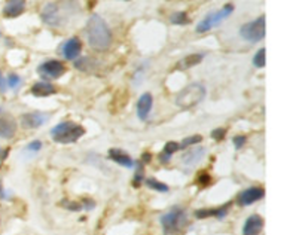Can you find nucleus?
Listing matches in <instances>:
<instances>
[{
	"instance_id": "obj_16",
	"label": "nucleus",
	"mask_w": 305,
	"mask_h": 235,
	"mask_svg": "<svg viewBox=\"0 0 305 235\" xmlns=\"http://www.w3.org/2000/svg\"><path fill=\"white\" fill-rule=\"evenodd\" d=\"M230 202L225 204V206H220L218 208H202V210H196L195 212V218L198 219H207V218H218V219H222L226 216L228 210H230Z\"/></svg>"
},
{
	"instance_id": "obj_12",
	"label": "nucleus",
	"mask_w": 305,
	"mask_h": 235,
	"mask_svg": "<svg viewBox=\"0 0 305 235\" xmlns=\"http://www.w3.org/2000/svg\"><path fill=\"white\" fill-rule=\"evenodd\" d=\"M152 104H154V97L150 92H144L140 96L138 102H137V116L142 120H146L150 110H152Z\"/></svg>"
},
{
	"instance_id": "obj_29",
	"label": "nucleus",
	"mask_w": 305,
	"mask_h": 235,
	"mask_svg": "<svg viewBox=\"0 0 305 235\" xmlns=\"http://www.w3.org/2000/svg\"><path fill=\"white\" fill-rule=\"evenodd\" d=\"M62 206H64V208L72 210V212H79V210L82 208V204H79V202H72V201H62Z\"/></svg>"
},
{
	"instance_id": "obj_7",
	"label": "nucleus",
	"mask_w": 305,
	"mask_h": 235,
	"mask_svg": "<svg viewBox=\"0 0 305 235\" xmlns=\"http://www.w3.org/2000/svg\"><path fill=\"white\" fill-rule=\"evenodd\" d=\"M240 36L250 44H256V42L262 40L265 38V16L262 15V16L256 18L254 21L244 24L240 28Z\"/></svg>"
},
{
	"instance_id": "obj_32",
	"label": "nucleus",
	"mask_w": 305,
	"mask_h": 235,
	"mask_svg": "<svg viewBox=\"0 0 305 235\" xmlns=\"http://www.w3.org/2000/svg\"><path fill=\"white\" fill-rule=\"evenodd\" d=\"M40 148H42V143H40L39 140H34V142L28 143L27 150H30V152H39V150H40Z\"/></svg>"
},
{
	"instance_id": "obj_8",
	"label": "nucleus",
	"mask_w": 305,
	"mask_h": 235,
	"mask_svg": "<svg viewBox=\"0 0 305 235\" xmlns=\"http://www.w3.org/2000/svg\"><path fill=\"white\" fill-rule=\"evenodd\" d=\"M38 73L44 79H58L66 73V66L58 60H50L38 67Z\"/></svg>"
},
{
	"instance_id": "obj_19",
	"label": "nucleus",
	"mask_w": 305,
	"mask_h": 235,
	"mask_svg": "<svg viewBox=\"0 0 305 235\" xmlns=\"http://www.w3.org/2000/svg\"><path fill=\"white\" fill-rule=\"evenodd\" d=\"M204 155H206V149H204V148H194V149L188 150V152L183 155L182 162L183 164H186V166H189V167H192V166H195L196 162H200Z\"/></svg>"
},
{
	"instance_id": "obj_15",
	"label": "nucleus",
	"mask_w": 305,
	"mask_h": 235,
	"mask_svg": "<svg viewBox=\"0 0 305 235\" xmlns=\"http://www.w3.org/2000/svg\"><path fill=\"white\" fill-rule=\"evenodd\" d=\"M264 228V219L259 214H252L243 226V235H259Z\"/></svg>"
},
{
	"instance_id": "obj_26",
	"label": "nucleus",
	"mask_w": 305,
	"mask_h": 235,
	"mask_svg": "<svg viewBox=\"0 0 305 235\" xmlns=\"http://www.w3.org/2000/svg\"><path fill=\"white\" fill-rule=\"evenodd\" d=\"M201 140H202V137H201L200 134H194V136H190V137L184 138L182 143H179V146H180V149H186V148H189V146L198 144Z\"/></svg>"
},
{
	"instance_id": "obj_9",
	"label": "nucleus",
	"mask_w": 305,
	"mask_h": 235,
	"mask_svg": "<svg viewBox=\"0 0 305 235\" xmlns=\"http://www.w3.org/2000/svg\"><path fill=\"white\" fill-rule=\"evenodd\" d=\"M16 132V120L0 108V138H12Z\"/></svg>"
},
{
	"instance_id": "obj_21",
	"label": "nucleus",
	"mask_w": 305,
	"mask_h": 235,
	"mask_svg": "<svg viewBox=\"0 0 305 235\" xmlns=\"http://www.w3.org/2000/svg\"><path fill=\"white\" fill-rule=\"evenodd\" d=\"M202 58H204V56H202V54H190V56L184 57V58H183L182 61L178 64V68H180V70L190 68V67H194V66L200 64V62L202 61Z\"/></svg>"
},
{
	"instance_id": "obj_31",
	"label": "nucleus",
	"mask_w": 305,
	"mask_h": 235,
	"mask_svg": "<svg viewBox=\"0 0 305 235\" xmlns=\"http://www.w3.org/2000/svg\"><path fill=\"white\" fill-rule=\"evenodd\" d=\"M246 142H247L246 136H236V137L232 138V143H234V146H236L237 149H242L244 144H246Z\"/></svg>"
},
{
	"instance_id": "obj_17",
	"label": "nucleus",
	"mask_w": 305,
	"mask_h": 235,
	"mask_svg": "<svg viewBox=\"0 0 305 235\" xmlns=\"http://www.w3.org/2000/svg\"><path fill=\"white\" fill-rule=\"evenodd\" d=\"M30 92H32L33 96H36V97H48V96L56 94L57 90H56V86H54L52 84H50V82H46V80H40V82H36V84L32 86Z\"/></svg>"
},
{
	"instance_id": "obj_33",
	"label": "nucleus",
	"mask_w": 305,
	"mask_h": 235,
	"mask_svg": "<svg viewBox=\"0 0 305 235\" xmlns=\"http://www.w3.org/2000/svg\"><path fill=\"white\" fill-rule=\"evenodd\" d=\"M196 183H200L201 186H208L212 183V177L208 176V174H201V176L198 177Z\"/></svg>"
},
{
	"instance_id": "obj_34",
	"label": "nucleus",
	"mask_w": 305,
	"mask_h": 235,
	"mask_svg": "<svg viewBox=\"0 0 305 235\" xmlns=\"http://www.w3.org/2000/svg\"><path fill=\"white\" fill-rule=\"evenodd\" d=\"M8 155H9V149H2L0 148V167L4 162V160L8 158Z\"/></svg>"
},
{
	"instance_id": "obj_35",
	"label": "nucleus",
	"mask_w": 305,
	"mask_h": 235,
	"mask_svg": "<svg viewBox=\"0 0 305 235\" xmlns=\"http://www.w3.org/2000/svg\"><path fill=\"white\" fill-rule=\"evenodd\" d=\"M142 158H143V162H149V161L152 160V155H150V154H143Z\"/></svg>"
},
{
	"instance_id": "obj_18",
	"label": "nucleus",
	"mask_w": 305,
	"mask_h": 235,
	"mask_svg": "<svg viewBox=\"0 0 305 235\" xmlns=\"http://www.w3.org/2000/svg\"><path fill=\"white\" fill-rule=\"evenodd\" d=\"M109 158H110L112 161H115L116 164L122 166V167H132V166H134L132 158H131L126 152H124L121 149H116V148H114V149L109 150Z\"/></svg>"
},
{
	"instance_id": "obj_25",
	"label": "nucleus",
	"mask_w": 305,
	"mask_h": 235,
	"mask_svg": "<svg viewBox=\"0 0 305 235\" xmlns=\"http://www.w3.org/2000/svg\"><path fill=\"white\" fill-rule=\"evenodd\" d=\"M265 48H260L256 54H254V57H253V64H254V67H258V68H262V67H265V64H266V58H265Z\"/></svg>"
},
{
	"instance_id": "obj_4",
	"label": "nucleus",
	"mask_w": 305,
	"mask_h": 235,
	"mask_svg": "<svg viewBox=\"0 0 305 235\" xmlns=\"http://www.w3.org/2000/svg\"><path fill=\"white\" fill-rule=\"evenodd\" d=\"M85 134V128L79 124H74L72 120H66L61 122L58 125H56L51 130V136L52 140L57 143H62V144H68V143H74L78 142L82 136Z\"/></svg>"
},
{
	"instance_id": "obj_24",
	"label": "nucleus",
	"mask_w": 305,
	"mask_h": 235,
	"mask_svg": "<svg viewBox=\"0 0 305 235\" xmlns=\"http://www.w3.org/2000/svg\"><path fill=\"white\" fill-rule=\"evenodd\" d=\"M146 184H148L150 189H154V190H158V192H168V186H167L166 183H162V182L154 178V177L148 178V180H146Z\"/></svg>"
},
{
	"instance_id": "obj_10",
	"label": "nucleus",
	"mask_w": 305,
	"mask_h": 235,
	"mask_svg": "<svg viewBox=\"0 0 305 235\" xmlns=\"http://www.w3.org/2000/svg\"><path fill=\"white\" fill-rule=\"evenodd\" d=\"M265 196V190L264 188H259V186H253V188H248L246 189L243 192H240V195L237 196V202L238 206H250L259 200H262Z\"/></svg>"
},
{
	"instance_id": "obj_3",
	"label": "nucleus",
	"mask_w": 305,
	"mask_h": 235,
	"mask_svg": "<svg viewBox=\"0 0 305 235\" xmlns=\"http://www.w3.org/2000/svg\"><path fill=\"white\" fill-rule=\"evenodd\" d=\"M188 225V214L182 207L176 206L161 216V226L166 235H178Z\"/></svg>"
},
{
	"instance_id": "obj_22",
	"label": "nucleus",
	"mask_w": 305,
	"mask_h": 235,
	"mask_svg": "<svg viewBox=\"0 0 305 235\" xmlns=\"http://www.w3.org/2000/svg\"><path fill=\"white\" fill-rule=\"evenodd\" d=\"M96 66H97V61L90 58V57H84V58L78 60L74 62V67L78 70H82V72H91L92 68H96Z\"/></svg>"
},
{
	"instance_id": "obj_14",
	"label": "nucleus",
	"mask_w": 305,
	"mask_h": 235,
	"mask_svg": "<svg viewBox=\"0 0 305 235\" xmlns=\"http://www.w3.org/2000/svg\"><path fill=\"white\" fill-rule=\"evenodd\" d=\"M26 10V0H8L3 8V16L16 18Z\"/></svg>"
},
{
	"instance_id": "obj_28",
	"label": "nucleus",
	"mask_w": 305,
	"mask_h": 235,
	"mask_svg": "<svg viewBox=\"0 0 305 235\" xmlns=\"http://www.w3.org/2000/svg\"><path fill=\"white\" fill-rule=\"evenodd\" d=\"M225 136H226V128H216V130L212 131V137H213L214 140H218V142L224 140Z\"/></svg>"
},
{
	"instance_id": "obj_5",
	"label": "nucleus",
	"mask_w": 305,
	"mask_h": 235,
	"mask_svg": "<svg viewBox=\"0 0 305 235\" xmlns=\"http://www.w3.org/2000/svg\"><path fill=\"white\" fill-rule=\"evenodd\" d=\"M206 97V88L201 84H190L178 94L176 104L180 109H192L200 104Z\"/></svg>"
},
{
	"instance_id": "obj_2",
	"label": "nucleus",
	"mask_w": 305,
	"mask_h": 235,
	"mask_svg": "<svg viewBox=\"0 0 305 235\" xmlns=\"http://www.w3.org/2000/svg\"><path fill=\"white\" fill-rule=\"evenodd\" d=\"M79 12V4L76 0H60L48 3L40 14V18L45 24L51 27H61L67 22L68 18H73Z\"/></svg>"
},
{
	"instance_id": "obj_27",
	"label": "nucleus",
	"mask_w": 305,
	"mask_h": 235,
	"mask_svg": "<svg viewBox=\"0 0 305 235\" xmlns=\"http://www.w3.org/2000/svg\"><path fill=\"white\" fill-rule=\"evenodd\" d=\"M6 85L9 86V88H12V90H15V88H18L20 85H21V78L18 76V74H9L8 76V79H6Z\"/></svg>"
},
{
	"instance_id": "obj_11",
	"label": "nucleus",
	"mask_w": 305,
	"mask_h": 235,
	"mask_svg": "<svg viewBox=\"0 0 305 235\" xmlns=\"http://www.w3.org/2000/svg\"><path fill=\"white\" fill-rule=\"evenodd\" d=\"M82 51V44L78 38H72L61 46V54L66 60H76Z\"/></svg>"
},
{
	"instance_id": "obj_1",
	"label": "nucleus",
	"mask_w": 305,
	"mask_h": 235,
	"mask_svg": "<svg viewBox=\"0 0 305 235\" xmlns=\"http://www.w3.org/2000/svg\"><path fill=\"white\" fill-rule=\"evenodd\" d=\"M86 39L94 51H108L112 45L114 36L108 22L97 14L91 15L86 22Z\"/></svg>"
},
{
	"instance_id": "obj_13",
	"label": "nucleus",
	"mask_w": 305,
	"mask_h": 235,
	"mask_svg": "<svg viewBox=\"0 0 305 235\" xmlns=\"http://www.w3.org/2000/svg\"><path fill=\"white\" fill-rule=\"evenodd\" d=\"M48 120V115H44L40 112H32V114H24L21 116V125L24 128H39L44 122Z\"/></svg>"
},
{
	"instance_id": "obj_6",
	"label": "nucleus",
	"mask_w": 305,
	"mask_h": 235,
	"mask_svg": "<svg viewBox=\"0 0 305 235\" xmlns=\"http://www.w3.org/2000/svg\"><path fill=\"white\" fill-rule=\"evenodd\" d=\"M232 12H234V4L226 3L222 9L206 15V18L202 21H200V24L196 26V33H206V32L212 30L213 27L219 26L224 20H226Z\"/></svg>"
},
{
	"instance_id": "obj_30",
	"label": "nucleus",
	"mask_w": 305,
	"mask_h": 235,
	"mask_svg": "<svg viewBox=\"0 0 305 235\" xmlns=\"http://www.w3.org/2000/svg\"><path fill=\"white\" fill-rule=\"evenodd\" d=\"M142 180H143V166L142 164H138V167H137V173H136V176H134V186H138L140 183H142Z\"/></svg>"
},
{
	"instance_id": "obj_23",
	"label": "nucleus",
	"mask_w": 305,
	"mask_h": 235,
	"mask_svg": "<svg viewBox=\"0 0 305 235\" xmlns=\"http://www.w3.org/2000/svg\"><path fill=\"white\" fill-rule=\"evenodd\" d=\"M170 21H172V24H176V26H184V24H189V22H190L188 14H186V12H182V10L172 14Z\"/></svg>"
},
{
	"instance_id": "obj_20",
	"label": "nucleus",
	"mask_w": 305,
	"mask_h": 235,
	"mask_svg": "<svg viewBox=\"0 0 305 235\" xmlns=\"http://www.w3.org/2000/svg\"><path fill=\"white\" fill-rule=\"evenodd\" d=\"M178 150H180L179 143H176V142H167L166 146H164L162 154L160 155V161L164 162V164H167V162L170 161V158L174 155V152H178Z\"/></svg>"
}]
</instances>
